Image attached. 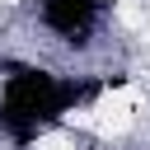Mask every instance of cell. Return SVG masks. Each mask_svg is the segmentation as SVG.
Wrapping results in <instances>:
<instances>
[{
    "instance_id": "6da1fadb",
    "label": "cell",
    "mask_w": 150,
    "mask_h": 150,
    "mask_svg": "<svg viewBox=\"0 0 150 150\" xmlns=\"http://www.w3.org/2000/svg\"><path fill=\"white\" fill-rule=\"evenodd\" d=\"M112 89V75L61 70L38 56H9L0 61V145L38 150L42 141L66 136V127L80 112H94Z\"/></svg>"
},
{
    "instance_id": "7a4b0ae2",
    "label": "cell",
    "mask_w": 150,
    "mask_h": 150,
    "mask_svg": "<svg viewBox=\"0 0 150 150\" xmlns=\"http://www.w3.org/2000/svg\"><path fill=\"white\" fill-rule=\"evenodd\" d=\"M28 19L47 47L89 56V52H98V42L112 23V0H28Z\"/></svg>"
}]
</instances>
